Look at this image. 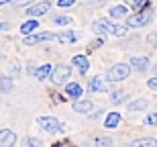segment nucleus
Returning a JSON list of instances; mask_svg holds the SVG:
<instances>
[{
  "mask_svg": "<svg viewBox=\"0 0 157 147\" xmlns=\"http://www.w3.org/2000/svg\"><path fill=\"white\" fill-rule=\"evenodd\" d=\"M37 123L45 133H65L67 131V127L63 123H59L57 118H53V117H39Z\"/></svg>",
  "mask_w": 157,
  "mask_h": 147,
  "instance_id": "1",
  "label": "nucleus"
},
{
  "mask_svg": "<svg viewBox=\"0 0 157 147\" xmlns=\"http://www.w3.org/2000/svg\"><path fill=\"white\" fill-rule=\"evenodd\" d=\"M128 74H131V64H117L108 70V82H122L127 80Z\"/></svg>",
  "mask_w": 157,
  "mask_h": 147,
  "instance_id": "2",
  "label": "nucleus"
},
{
  "mask_svg": "<svg viewBox=\"0 0 157 147\" xmlns=\"http://www.w3.org/2000/svg\"><path fill=\"white\" fill-rule=\"evenodd\" d=\"M70 76H71L70 65H55L53 72H51V82L55 86H61V84L70 82Z\"/></svg>",
  "mask_w": 157,
  "mask_h": 147,
  "instance_id": "3",
  "label": "nucleus"
},
{
  "mask_svg": "<svg viewBox=\"0 0 157 147\" xmlns=\"http://www.w3.org/2000/svg\"><path fill=\"white\" fill-rule=\"evenodd\" d=\"M51 39H57V33H51V31H47V33H35V35H29L25 37V45H37V43H45V41H51Z\"/></svg>",
  "mask_w": 157,
  "mask_h": 147,
  "instance_id": "4",
  "label": "nucleus"
},
{
  "mask_svg": "<svg viewBox=\"0 0 157 147\" xmlns=\"http://www.w3.org/2000/svg\"><path fill=\"white\" fill-rule=\"evenodd\" d=\"M149 21H151V14H149V12H137L133 17H127V25L128 27H135V29L149 25Z\"/></svg>",
  "mask_w": 157,
  "mask_h": 147,
  "instance_id": "5",
  "label": "nucleus"
},
{
  "mask_svg": "<svg viewBox=\"0 0 157 147\" xmlns=\"http://www.w3.org/2000/svg\"><path fill=\"white\" fill-rule=\"evenodd\" d=\"M49 8H51V2L49 0H43V2H37V4L29 6L27 8V14L29 17H43L45 12H49Z\"/></svg>",
  "mask_w": 157,
  "mask_h": 147,
  "instance_id": "6",
  "label": "nucleus"
},
{
  "mask_svg": "<svg viewBox=\"0 0 157 147\" xmlns=\"http://www.w3.org/2000/svg\"><path fill=\"white\" fill-rule=\"evenodd\" d=\"M112 29H114V25H112L110 21H106V18H100V21H96V23L92 25V31L96 35H100L102 39H104L106 33H112Z\"/></svg>",
  "mask_w": 157,
  "mask_h": 147,
  "instance_id": "7",
  "label": "nucleus"
},
{
  "mask_svg": "<svg viewBox=\"0 0 157 147\" xmlns=\"http://www.w3.org/2000/svg\"><path fill=\"white\" fill-rule=\"evenodd\" d=\"M17 145V133L10 129L0 131V147H14Z\"/></svg>",
  "mask_w": 157,
  "mask_h": 147,
  "instance_id": "8",
  "label": "nucleus"
},
{
  "mask_svg": "<svg viewBox=\"0 0 157 147\" xmlns=\"http://www.w3.org/2000/svg\"><path fill=\"white\" fill-rule=\"evenodd\" d=\"M131 65H133L137 72H145L149 65H151V61H149V57H145V55H135V57H131Z\"/></svg>",
  "mask_w": 157,
  "mask_h": 147,
  "instance_id": "9",
  "label": "nucleus"
},
{
  "mask_svg": "<svg viewBox=\"0 0 157 147\" xmlns=\"http://www.w3.org/2000/svg\"><path fill=\"white\" fill-rule=\"evenodd\" d=\"M127 147H157V139L153 137H143V139H135Z\"/></svg>",
  "mask_w": 157,
  "mask_h": 147,
  "instance_id": "10",
  "label": "nucleus"
},
{
  "mask_svg": "<svg viewBox=\"0 0 157 147\" xmlns=\"http://www.w3.org/2000/svg\"><path fill=\"white\" fill-rule=\"evenodd\" d=\"M74 110L76 112H90L92 110V100L90 98H80L74 102Z\"/></svg>",
  "mask_w": 157,
  "mask_h": 147,
  "instance_id": "11",
  "label": "nucleus"
},
{
  "mask_svg": "<svg viewBox=\"0 0 157 147\" xmlns=\"http://www.w3.org/2000/svg\"><path fill=\"white\" fill-rule=\"evenodd\" d=\"M37 27H39V21L31 18V21H27V23L21 25V33H23V35H27V37H29V35H35Z\"/></svg>",
  "mask_w": 157,
  "mask_h": 147,
  "instance_id": "12",
  "label": "nucleus"
},
{
  "mask_svg": "<svg viewBox=\"0 0 157 147\" xmlns=\"http://www.w3.org/2000/svg\"><path fill=\"white\" fill-rule=\"evenodd\" d=\"M82 92H84L82 86H80V84H76V82H70L67 86H65V94L70 96V98H78V100H80Z\"/></svg>",
  "mask_w": 157,
  "mask_h": 147,
  "instance_id": "13",
  "label": "nucleus"
},
{
  "mask_svg": "<svg viewBox=\"0 0 157 147\" xmlns=\"http://www.w3.org/2000/svg\"><path fill=\"white\" fill-rule=\"evenodd\" d=\"M118 123H121V112H108L104 118V127L106 129H114V127H118Z\"/></svg>",
  "mask_w": 157,
  "mask_h": 147,
  "instance_id": "14",
  "label": "nucleus"
},
{
  "mask_svg": "<svg viewBox=\"0 0 157 147\" xmlns=\"http://www.w3.org/2000/svg\"><path fill=\"white\" fill-rule=\"evenodd\" d=\"M71 64H74V65H78L82 74H86V72L90 70V61H88V57H86V55H76V57L71 59Z\"/></svg>",
  "mask_w": 157,
  "mask_h": 147,
  "instance_id": "15",
  "label": "nucleus"
},
{
  "mask_svg": "<svg viewBox=\"0 0 157 147\" xmlns=\"http://www.w3.org/2000/svg\"><path fill=\"white\" fill-rule=\"evenodd\" d=\"M78 31H65V33H57V41L61 43H74L78 41Z\"/></svg>",
  "mask_w": 157,
  "mask_h": 147,
  "instance_id": "16",
  "label": "nucleus"
},
{
  "mask_svg": "<svg viewBox=\"0 0 157 147\" xmlns=\"http://www.w3.org/2000/svg\"><path fill=\"white\" fill-rule=\"evenodd\" d=\"M88 90H90V92H102V90H104V80H102V76H94L92 82L88 84Z\"/></svg>",
  "mask_w": 157,
  "mask_h": 147,
  "instance_id": "17",
  "label": "nucleus"
},
{
  "mask_svg": "<svg viewBox=\"0 0 157 147\" xmlns=\"http://www.w3.org/2000/svg\"><path fill=\"white\" fill-rule=\"evenodd\" d=\"M147 104H149V102H147L145 98H137V100H133V102H128L127 108H128L131 112H135V110H145Z\"/></svg>",
  "mask_w": 157,
  "mask_h": 147,
  "instance_id": "18",
  "label": "nucleus"
},
{
  "mask_svg": "<svg viewBox=\"0 0 157 147\" xmlns=\"http://www.w3.org/2000/svg\"><path fill=\"white\" fill-rule=\"evenodd\" d=\"M51 72H53V65L45 64L35 72V76H37V80H47V78H51Z\"/></svg>",
  "mask_w": 157,
  "mask_h": 147,
  "instance_id": "19",
  "label": "nucleus"
},
{
  "mask_svg": "<svg viewBox=\"0 0 157 147\" xmlns=\"http://www.w3.org/2000/svg\"><path fill=\"white\" fill-rule=\"evenodd\" d=\"M127 12H128L127 6L118 4V6H112V8H110V17L112 18H122V17H127Z\"/></svg>",
  "mask_w": 157,
  "mask_h": 147,
  "instance_id": "20",
  "label": "nucleus"
},
{
  "mask_svg": "<svg viewBox=\"0 0 157 147\" xmlns=\"http://www.w3.org/2000/svg\"><path fill=\"white\" fill-rule=\"evenodd\" d=\"M12 80L10 78H4V76H0V92H10L12 90Z\"/></svg>",
  "mask_w": 157,
  "mask_h": 147,
  "instance_id": "21",
  "label": "nucleus"
},
{
  "mask_svg": "<svg viewBox=\"0 0 157 147\" xmlns=\"http://www.w3.org/2000/svg\"><path fill=\"white\" fill-rule=\"evenodd\" d=\"M53 23H55V25H70L71 23V17H65V14H55V17H53Z\"/></svg>",
  "mask_w": 157,
  "mask_h": 147,
  "instance_id": "22",
  "label": "nucleus"
},
{
  "mask_svg": "<svg viewBox=\"0 0 157 147\" xmlns=\"http://www.w3.org/2000/svg\"><path fill=\"white\" fill-rule=\"evenodd\" d=\"M110 102L112 104H121V102H124V92H112L110 94Z\"/></svg>",
  "mask_w": 157,
  "mask_h": 147,
  "instance_id": "23",
  "label": "nucleus"
},
{
  "mask_svg": "<svg viewBox=\"0 0 157 147\" xmlns=\"http://www.w3.org/2000/svg\"><path fill=\"white\" fill-rule=\"evenodd\" d=\"M96 147H112V139L110 137H98L96 139Z\"/></svg>",
  "mask_w": 157,
  "mask_h": 147,
  "instance_id": "24",
  "label": "nucleus"
},
{
  "mask_svg": "<svg viewBox=\"0 0 157 147\" xmlns=\"http://www.w3.org/2000/svg\"><path fill=\"white\" fill-rule=\"evenodd\" d=\"M147 4H151V0H133V8L135 10H141V8H145Z\"/></svg>",
  "mask_w": 157,
  "mask_h": 147,
  "instance_id": "25",
  "label": "nucleus"
},
{
  "mask_svg": "<svg viewBox=\"0 0 157 147\" xmlns=\"http://www.w3.org/2000/svg\"><path fill=\"white\" fill-rule=\"evenodd\" d=\"M25 147H43V143H41L39 139H35V137H29V139L25 141Z\"/></svg>",
  "mask_w": 157,
  "mask_h": 147,
  "instance_id": "26",
  "label": "nucleus"
},
{
  "mask_svg": "<svg viewBox=\"0 0 157 147\" xmlns=\"http://www.w3.org/2000/svg\"><path fill=\"white\" fill-rule=\"evenodd\" d=\"M112 35H117V37H124V35H127V27L114 25V29H112Z\"/></svg>",
  "mask_w": 157,
  "mask_h": 147,
  "instance_id": "27",
  "label": "nucleus"
},
{
  "mask_svg": "<svg viewBox=\"0 0 157 147\" xmlns=\"http://www.w3.org/2000/svg\"><path fill=\"white\" fill-rule=\"evenodd\" d=\"M145 123H147V125H157V112L147 114V117H145Z\"/></svg>",
  "mask_w": 157,
  "mask_h": 147,
  "instance_id": "28",
  "label": "nucleus"
},
{
  "mask_svg": "<svg viewBox=\"0 0 157 147\" xmlns=\"http://www.w3.org/2000/svg\"><path fill=\"white\" fill-rule=\"evenodd\" d=\"M74 4H76V0H57V6H61V8H67Z\"/></svg>",
  "mask_w": 157,
  "mask_h": 147,
  "instance_id": "29",
  "label": "nucleus"
},
{
  "mask_svg": "<svg viewBox=\"0 0 157 147\" xmlns=\"http://www.w3.org/2000/svg\"><path fill=\"white\" fill-rule=\"evenodd\" d=\"M33 2L37 4V0H17L14 4H17V6H29V4H33Z\"/></svg>",
  "mask_w": 157,
  "mask_h": 147,
  "instance_id": "30",
  "label": "nucleus"
},
{
  "mask_svg": "<svg viewBox=\"0 0 157 147\" xmlns=\"http://www.w3.org/2000/svg\"><path fill=\"white\" fill-rule=\"evenodd\" d=\"M147 86H149V88H151V90H157V76H153L151 80L147 82Z\"/></svg>",
  "mask_w": 157,
  "mask_h": 147,
  "instance_id": "31",
  "label": "nucleus"
},
{
  "mask_svg": "<svg viewBox=\"0 0 157 147\" xmlns=\"http://www.w3.org/2000/svg\"><path fill=\"white\" fill-rule=\"evenodd\" d=\"M10 2H17V0H0V6H4V4H10Z\"/></svg>",
  "mask_w": 157,
  "mask_h": 147,
  "instance_id": "32",
  "label": "nucleus"
},
{
  "mask_svg": "<svg viewBox=\"0 0 157 147\" xmlns=\"http://www.w3.org/2000/svg\"><path fill=\"white\" fill-rule=\"evenodd\" d=\"M6 29H8V25H6V23H0V31H6Z\"/></svg>",
  "mask_w": 157,
  "mask_h": 147,
  "instance_id": "33",
  "label": "nucleus"
},
{
  "mask_svg": "<svg viewBox=\"0 0 157 147\" xmlns=\"http://www.w3.org/2000/svg\"><path fill=\"white\" fill-rule=\"evenodd\" d=\"M53 147H61V145H59V143H57V145H53Z\"/></svg>",
  "mask_w": 157,
  "mask_h": 147,
  "instance_id": "34",
  "label": "nucleus"
},
{
  "mask_svg": "<svg viewBox=\"0 0 157 147\" xmlns=\"http://www.w3.org/2000/svg\"><path fill=\"white\" fill-rule=\"evenodd\" d=\"M155 72H157V65H155Z\"/></svg>",
  "mask_w": 157,
  "mask_h": 147,
  "instance_id": "35",
  "label": "nucleus"
}]
</instances>
